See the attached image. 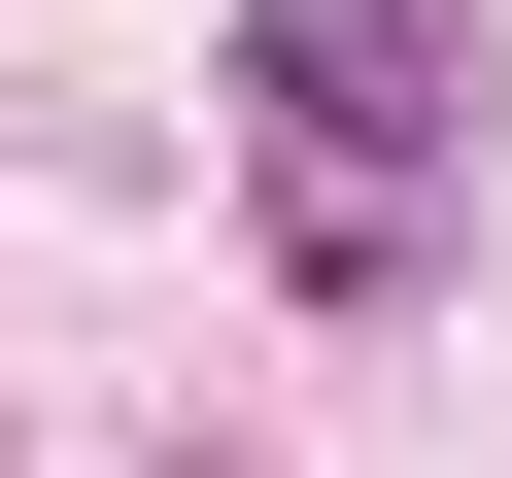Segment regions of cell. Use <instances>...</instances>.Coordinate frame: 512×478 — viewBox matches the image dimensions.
<instances>
[{
  "label": "cell",
  "mask_w": 512,
  "mask_h": 478,
  "mask_svg": "<svg viewBox=\"0 0 512 478\" xmlns=\"http://www.w3.org/2000/svg\"><path fill=\"white\" fill-rule=\"evenodd\" d=\"M239 137H274L308 274H444V205H478V0H239Z\"/></svg>",
  "instance_id": "cell-1"
}]
</instances>
